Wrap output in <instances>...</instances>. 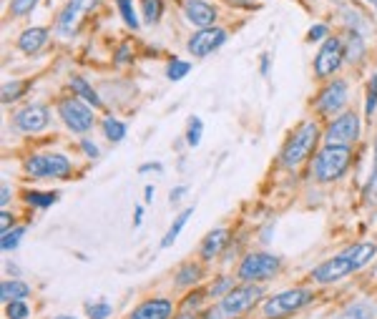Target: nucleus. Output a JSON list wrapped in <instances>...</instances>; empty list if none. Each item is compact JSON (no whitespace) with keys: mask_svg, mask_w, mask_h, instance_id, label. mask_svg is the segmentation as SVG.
I'll return each mask as SVG.
<instances>
[{"mask_svg":"<svg viewBox=\"0 0 377 319\" xmlns=\"http://www.w3.org/2000/svg\"><path fill=\"white\" fill-rule=\"evenodd\" d=\"M267 73H269V56L264 53L262 56V76H267Z\"/></svg>","mask_w":377,"mask_h":319,"instance_id":"48","label":"nucleus"},{"mask_svg":"<svg viewBox=\"0 0 377 319\" xmlns=\"http://www.w3.org/2000/svg\"><path fill=\"white\" fill-rule=\"evenodd\" d=\"M229 244V231L227 229H214V231H209L204 236V241H201V259H217L219 254H222L224 249H227Z\"/></svg>","mask_w":377,"mask_h":319,"instance_id":"18","label":"nucleus"},{"mask_svg":"<svg viewBox=\"0 0 377 319\" xmlns=\"http://www.w3.org/2000/svg\"><path fill=\"white\" fill-rule=\"evenodd\" d=\"M191 214H194V206H188V209H184L181 214H179L176 219H174V224L169 227V231L164 234V239H161V249H169V246L176 241V236L181 234V229L186 227V222L191 219Z\"/></svg>","mask_w":377,"mask_h":319,"instance_id":"23","label":"nucleus"},{"mask_svg":"<svg viewBox=\"0 0 377 319\" xmlns=\"http://www.w3.org/2000/svg\"><path fill=\"white\" fill-rule=\"evenodd\" d=\"M176 304L169 296H154V299H143L141 304H136L131 314L126 319H174Z\"/></svg>","mask_w":377,"mask_h":319,"instance_id":"15","label":"nucleus"},{"mask_svg":"<svg viewBox=\"0 0 377 319\" xmlns=\"http://www.w3.org/2000/svg\"><path fill=\"white\" fill-rule=\"evenodd\" d=\"M282 269V259L269 254V251H251L239 262L237 269V277L241 282H264L272 279L275 274H280Z\"/></svg>","mask_w":377,"mask_h":319,"instance_id":"5","label":"nucleus"},{"mask_svg":"<svg viewBox=\"0 0 377 319\" xmlns=\"http://www.w3.org/2000/svg\"><path fill=\"white\" fill-rule=\"evenodd\" d=\"M101 128H103V136L109 138V141L119 143L126 138V124L119 119H114V116H109V119L101 121Z\"/></svg>","mask_w":377,"mask_h":319,"instance_id":"25","label":"nucleus"},{"mask_svg":"<svg viewBox=\"0 0 377 319\" xmlns=\"http://www.w3.org/2000/svg\"><path fill=\"white\" fill-rule=\"evenodd\" d=\"M25 229L23 227H13L11 231H3V241H0V249L3 251H13L18 249V244H20V239H23Z\"/></svg>","mask_w":377,"mask_h":319,"instance_id":"28","label":"nucleus"},{"mask_svg":"<svg viewBox=\"0 0 377 319\" xmlns=\"http://www.w3.org/2000/svg\"><path fill=\"white\" fill-rule=\"evenodd\" d=\"M56 319H76V317H56Z\"/></svg>","mask_w":377,"mask_h":319,"instance_id":"50","label":"nucleus"},{"mask_svg":"<svg viewBox=\"0 0 377 319\" xmlns=\"http://www.w3.org/2000/svg\"><path fill=\"white\" fill-rule=\"evenodd\" d=\"M119 3V11L121 16H124V23L128 25L131 30L138 28V18H136V11H133V3L131 0H116Z\"/></svg>","mask_w":377,"mask_h":319,"instance_id":"34","label":"nucleus"},{"mask_svg":"<svg viewBox=\"0 0 377 319\" xmlns=\"http://www.w3.org/2000/svg\"><path fill=\"white\" fill-rule=\"evenodd\" d=\"M96 3H98V0H68V3H66V8L61 11V16H58V20H56L58 35H63V38L73 35L76 30H78L80 18L86 16V13L91 11Z\"/></svg>","mask_w":377,"mask_h":319,"instance_id":"14","label":"nucleus"},{"mask_svg":"<svg viewBox=\"0 0 377 319\" xmlns=\"http://www.w3.org/2000/svg\"><path fill=\"white\" fill-rule=\"evenodd\" d=\"M317 141H320V126L314 124V121L299 124L297 128L292 131V136L287 138L285 148H282V154H280L282 166H285V169H297V166L314 151Z\"/></svg>","mask_w":377,"mask_h":319,"instance_id":"3","label":"nucleus"},{"mask_svg":"<svg viewBox=\"0 0 377 319\" xmlns=\"http://www.w3.org/2000/svg\"><path fill=\"white\" fill-rule=\"evenodd\" d=\"M232 289H234V282L229 279V277H222V279H217V284L209 287V296H219V299H222V296L229 294Z\"/></svg>","mask_w":377,"mask_h":319,"instance_id":"37","label":"nucleus"},{"mask_svg":"<svg viewBox=\"0 0 377 319\" xmlns=\"http://www.w3.org/2000/svg\"><path fill=\"white\" fill-rule=\"evenodd\" d=\"M93 106H88L83 98H63L58 101V116H61L63 126L73 133H88L96 124L93 119Z\"/></svg>","mask_w":377,"mask_h":319,"instance_id":"6","label":"nucleus"},{"mask_svg":"<svg viewBox=\"0 0 377 319\" xmlns=\"http://www.w3.org/2000/svg\"><path fill=\"white\" fill-rule=\"evenodd\" d=\"M345 61V43L340 38H327L322 48L314 56V76L317 78H330L340 71Z\"/></svg>","mask_w":377,"mask_h":319,"instance_id":"11","label":"nucleus"},{"mask_svg":"<svg viewBox=\"0 0 377 319\" xmlns=\"http://www.w3.org/2000/svg\"><path fill=\"white\" fill-rule=\"evenodd\" d=\"M128 46H124V48H119V53H116V63H128Z\"/></svg>","mask_w":377,"mask_h":319,"instance_id":"45","label":"nucleus"},{"mask_svg":"<svg viewBox=\"0 0 377 319\" xmlns=\"http://www.w3.org/2000/svg\"><path fill=\"white\" fill-rule=\"evenodd\" d=\"M349 161H352V148L349 146H322L314 156L312 164V176L314 181L320 183H332L342 179L349 169Z\"/></svg>","mask_w":377,"mask_h":319,"instance_id":"2","label":"nucleus"},{"mask_svg":"<svg viewBox=\"0 0 377 319\" xmlns=\"http://www.w3.org/2000/svg\"><path fill=\"white\" fill-rule=\"evenodd\" d=\"M176 319H196V317H194V314H191V312H184L181 317H176Z\"/></svg>","mask_w":377,"mask_h":319,"instance_id":"49","label":"nucleus"},{"mask_svg":"<svg viewBox=\"0 0 377 319\" xmlns=\"http://www.w3.org/2000/svg\"><path fill=\"white\" fill-rule=\"evenodd\" d=\"M48 43V30L46 28H28L18 35V48L25 53V56H35L46 48Z\"/></svg>","mask_w":377,"mask_h":319,"instance_id":"17","label":"nucleus"},{"mask_svg":"<svg viewBox=\"0 0 377 319\" xmlns=\"http://www.w3.org/2000/svg\"><path fill=\"white\" fill-rule=\"evenodd\" d=\"M309 302H314V291L307 289V287H294V289H287L275 296H269L267 302L262 304V314L267 319H285L289 314L304 309Z\"/></svg>","mask_w":377,"mask_h":319,"instance_id":"4","label":"nucleus"},{"mask_svg":"<svg viewBox=\"0 0 377 319\" xmlns=\"http://www.w3.org/2000/svg\"><path fill=\"white\" fill-rule=\"evenodd\" d=\"M23 166L33 179H66L73 174V164L63 154H33Z\"/></svg>","mask_w":377,"mask_h":319,"instance_id":"7","label":"nucleus"},{"mask_svg":"<svg viewBox=\"0 0 377 319\" xmlns=\"http://www.w3.org/2000/svg\"><path fill=\"white\" fill-rule=\"evenodd\" d=\"M23 91H25V86L20 83V80H11V83H6V86H3V103L18 101V98L23 96Z\"/></svg>","mask_w":377,"mask_h":319,"instance_id":"36","label":"nucleus"},{"mask_svg":"<svg viewBox=\"0 0 377 319\" xmlns=\"http://www.w3.org/2000/svg\"><path fill=\"white\" fill-rule=\"evenodd\" d=\"M206 294H209V291H204V289H194V291H188V294L184 296L181 309H184V312H194V309H199L201 304H204Z\"/></svg>","mask_w":377,"mask_h":319,"instance_id":"32","label":"nucleus"},{"mask_svg":"<svg viewBox=\"0 0 377 319\" xmlns=\"http://www.w3.org/2000/svg\"><path fill=\"white\" fill-rule=\"evenodd\" d=\"M377 111V73L370 78V86H367V98H365V119L372 121Z\"/></svg>","mask_w":377,"mask_h":319,"instance_id":"31","label":"nucleus"},{"mask_svg":"<svg viewBox=\"0 0 377 319\" xmlns=\"http://www.w3.org/2000/svg\"><path fill=\"white\" fill-rule=\"evenodd\" d=\"M264 296V289L254 282H244V284L234 287V289L224 294L217 304H214L204 319H237L241 314L249 312L254 304Z\"/></svg>","mask_w":377,"mask_h":319,"instance_id":"1","label":"nucleus"},{"mask_svg":"<svg viewBox=\"0 0 377 319\" xmlns=\"http://www.w3.org/2000/svg\"><path fill=\"white\" fill-rule=\"evenodd\" d=\"M224 43H227V30L212 25V28H199V30H196V33L188 38L186 48H188V53H191V56L204 58V56H209V53L219 51Z\"/></svg>","mask_w":377,"mask_h":319,"instance_id":"13","label":"nucleus"},{"mask_svg":"<svg viewBox=\"0 0 377 319\" xmlns=\"http://www.w3.org/2000/svg\"><path fill=\"white\" fill-rule=\"evenodd\" d=\"M80 148H83V154L91 156V159H98V154H101V151H98V146L91 141V138H80Z\"/></svg>","mask_w":377,"mask_h":319,"instance_id":"40","label":"nucleus"},{"mask_svg":"<svg viewBox=\"0 0 377 319\" xmlns=\"http://www.w3.org/2000/svg\"><path fill=\"white\" fill-rule=\"evenodd\" d=\"M13 222H16V219H13V214H8V211L3 209V214H0V229H3V231H11Z\"/></svg>","mask_w":377,"mask_h":319,"instance_id":"41","label":"nucleus"},{"mask_svg":"<svg viewBox=\"0 0 377 319\" xmlns=\"http://www.w3.org/2000/svg\"><path fill=\"white\" fill-rule=\"evenodd\" d=\"M188 71H191V63H188V61H181V58H172V61H169V66H166V78L176 83V80H184V78H186Z\"/></svg>","mask_w":377,"mask_h":319,"instance_id":"27","label":"nucleus"},{"mask_svg":"<svg viewBox=\"0 0 377 319\" xmlns=\"http://www.w3.org/2000/svg\"><path fill=\"white\" fill-rule=\"evenodd\" d=\"M201 277H204V269H201V264L184 262L181 267L176 269V274H174V284H176L179 289H186V287H196V284H199Z\"/></svg>","mask_w":377,"mask_h":319,"instance_id":"19","label":"nucleus"},{"mask_svg":"<svg viewBox=\"0 0 377 319\" xmlns=\"http://www.w3.org/2000/svg\"><path fill=\"white\" fill-rule=\"evenodd\" d=\"M370 3H377V0H370Z\"/></svg>","mask_w":377,"mask_h":319,"instance_id":"51","label":"nucleus"},{"mask_svg":"<svg viewBox=\"0 0 377 319\" xmlns=\"http://www.w3.org/2000/svg\"><path fill=\"white\" fill-rule=\"evenodd\" d=\"M347 96H349L347 80H342V78L330 80V83L317 93V98H314V109L322 116H335L347 106Z\"/></svg>","mask_w":377,"mask_h":319,"instance_id":"10","label":"nucleus"},{"mask_svg":"<svg viewBox=\"0 0 377 319\" xmlns=\"http://www.w3.org/2000/svg\"><path fill=\"white\" fill-rule=\"evenodd\" d=\"M114 307L109 302H86V314L88 319H109Z\"/></svg>","mask_w":377,"mask_h":319,"instance_id":"33","label":"nucleus"},{"mask_svg":"<svg viewBox=\"0 0 377 319\" xmlns=\"http://www.w3.org/2000/svg\"><path fill=\"white\" fill-rule=\"evenodd\" d=\"M6 317L8 319H28L30 317V307L25 299H13L6 304Z\"/></svg>","mask_w":377,"mask_h":319,"instance_id":"29","label":"nucleus"},{"mask_svg":"<svg viewBox=\"0 0 377 319\" xmlns=\"http://www.w3.org/2000/svg\"><path fill=\"white\" fill-rule=\"evenodd\" d=\"M35 6H38V0H11V13L13 16H28Z\"/></svg>","mask_w":377,"mask_h":319,"instance_id":"38","label":"nucleus"},{"mask_svg":"<svg viewBox=\"0 0 377 319\" xmlns=\"http://www.w3.org/2000/svg\"><path fill=\"white\" fill-rule=\"evenodd\" d=\"M360 133H362L360 116L354 114V111H345V114H340L335 121H330L322 141H325L327 146H352V143L360 138Z\"/></svg>","mask_w":377,"mask_h":319,"instance_id":"8","label":"nucleus"},{"mask_svg":"<svg viewBox=\"0 0 377 319\" xmlns=\"http://www.w3.org/2000/svg\"><path fill=\"white\" fill-rule=\"evenodd\" d=\"M309 43H317V40H327V25H312L307 33Z\"/></svg>","mask_w":377,"mask_h":319,"instance_id":"39","label":"nucleus"},{"mask_svg":"<svg viewBox=\"0 0 377 319\" xmlns=\"http://www.w3.org/2000/svg\"><path fill=\"white\" fill-rule=\"evenodd\" d=\"M352 272H357L352 257H349L347 251H340L337 257H332L327 262H322L320 267H314L312 274H309V279L317 282V284H335L342 277H349Z\"/></svg>","mask_w":377,"mask_h":319,"instance_id":"9","label":"nucleus"},{"mask_svg":"<svg viewBox=\"0 0 377 319\" xmlns=\"http://www.w3.org/2000/svg\"><path fill=\"white\" fill-rule=\"evenodd\" d=\"M184 16L196 28H212L217 20V8L209 6L206 0H184Z\"/></svg>","mask_w":377,"mask_h":319,"instance_id":"16","label":"nucleus"},{"mask_svg":"<svg viewBox=\"0 0 377 319\" xmlns=\"http://www.w3.org/2000/svg\"><path fill=\"white\" fill-rule=\"evenodd\" d=\"M58 199H61L58 191H35V188H28V191L23 194L25 204L35 206V209H48V206H53Z\"/></svg>","mask_w":377,"mask_h":319,"instance_id":"22","label":"nucleus"},{"mask_svg":"<svg viewBox=\"0 0 377 319\" xmlns=\"http://www.w3.org/2000/svg\"><path fill=\"white\" fill-rule=\"evenodd\" d=\"M365 199H367V204H377V141H375V164H372V174H370V181H367Z\"/></svg>","mask_w":377,"mask_h":319,"instance_id":"35","label":"nucleus"},{"mask_svg":"<svg viewBox=\"0 0 377 319\" xmlns=\"http://www.w3.org/2000/svg\"><path fill=\"white\" fill-rule=\"evenodd\" d=\"M8 204H11V188H8V183H3V188H0V206L6 209Z\"/></svg>","mask_w":377,"mask_h":319,"instance_id":"42","label":"nucleus"},{"mask_svg":"<svg viewBox=\"0 0 377 319\" xmlns=\"http://www.w3.org/2000/svg\"><path fill=\"white\" fill-rule=\"evenodd\" d=\"M30 296V284H25L23 279H6L0 282V302L8 304L13 299H25Z\"/></svg>","mask_w":377,"mask_h":319,"instance_id":"20","label":"nucleus"},{"mask_svg":"<svg viewBox=\"0 0 377 319\" xmlns=\"http://www.w3.org/2000/svg\"><path fill=\"white\" fill-rule=\"evenodd\" d=\"M48 124H51V111L43 103H28L13 116V126L20 133H40L46 131Z\"/></svg>","mask_w":377,"mask_h":319,"instance_id":"12","label":"nucleus"},{"mask_svg":"<svg viewBox=\"0 0 377 319\" xmlns=\"http://www.w3.org/2000/svg\"><path fill=\"white\" fill-rule=\"evenodd\" d=\"M146 171H164V166H161V164H143L141 166V169H138V174H146Z\"/></svg>","mask_w":377,"mask_h":319,"instance_id":"44","label":"nucleus"},{"mask_svg":"<svg viewBox=\"0 0 377 319\" xmlns=\"http://www.w3.org/2000/svg\"><path fill=\"white\" fill-rule=\"evenodd\" d=\"M340 319H377V307L372 302H354L340 314Z\"/></svg>","mask_w":377,"mask_h":319,"instance_id":"24","label":"nucleus"},{"mask_svg":"<svg viewBox=\"0 0 377 319\" xmlns=\"http://www.w3.org/2000/svg\"><path fill=\"white\" fill-rule=\"evenodd\" d=\"M71 88H73L76 96L83 98V101H86L88 106H93V109H101V106H103L101 96H98V93L93 91V86L88 83L86 78H80V76H71Z\"/></svg>","mask_w":377,"mask_h":319,"instance_id":"21","label":"nucleus"},{"mask_svg":"<svg viewBox=\"0 0 377 319\" xmlns=\"http://www.w3.org/2000/svg\"><path fill=\"white\" fill-rule=\"evenodd\" d=\"M201 133H204V124H201L199 116H191V119H188V128H186V143L188 146L191 148L199 146Z\"/></svg>","mask_w":377,"mask_h":319,"instance_id":"30","label":"nucleus"},{"mask_svg":"<svg viewBox=\"0 0 377 319\" xmlns=\"http://www.w3.org/2000/svg\"><path fill=\"white\" fill-rule=\"evenodd\" d=\"M184 194H186V186H176V188L172 191V196H169V201H172V204H176V201L181 199Z\"/></svg>","mask_w":377,"mask_h":319,"instance_id":"43","label":"nucleus"},{"mask_svg":"<svg viewBox=\"0 0 377 319\" xmlns=\"http://www.w3.org/2000/svg\"><path fill=\"white\" fill-rule=\"evenodd\" d=\"M154 194H156V191H154V186H146V188H143V199H146V204H151V199H154Z\"/></svg>","mask_w":377,"mask_h":319,"instance_id":"46","label":"nucleus"},{"mask_svg":"<svg viewBox=\"0 0 377 319\" xmlns=\"http://www.w3.org/2000/svg\"><path fill=\"white\" fill-rule=\"evenodd\" d=\"M141 13H143V20L149 25L159 23L161 16H164V3L161 0H141Z\"/></svg>","mask_w":377,"mask_h":319,"instance_id":"26","label":"nucleus"},{"mask_svg":"<svg viewBox=\"0 0 377 319\" xmlns=\"http://www.w3.org/2000/svg\"><path fill=\"white\" fill-rule=\"evenodd\" d=\"M141 219H143V209H141V206H136V211H133V224H136V227H141Z\"/></svg>","mask_w":377,"mask_h":319,"instance_id":"47","label":"nucleus"},{"mask_svg":"<svg viewBox=\"0 0 377 319\" xmlns=\"http://www.w3.org/2000/svg\"><path fill=\"white\" fill-rule=\"evenodd\" d=\"M375 6H377V3H375Z\"/></svg>","mask_w":377,"mask_h":319,"instance_id":"52","label":"nucleus"}]
</instances>
